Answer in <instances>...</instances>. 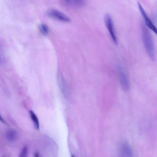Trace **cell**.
Listing matches in <instances>:
<instances>
[{
	"instance_id": "obj_1",
	"label": "cell",
	"mask_w": 157,
	"mask_h": 157,
	"mask_svg": "<svg viewBox=\"0 0 157 157\" xmlns=\"http://www.w3.org/2000/svg\"><path fill=\"white\" fill-rule=\"evenodd\" d=\"M141 28L142 39L146 50L150 59L154 61L155 60V53L151 35L144 24L142 25Z\"/></svg>"
},
{
	"instance_id": "obj_2",
	"label": "cell",
	"mask_w": 157,
	"mask_h": 157,
	"mask_svg": "<svg viewBox=\"0 0 157 157\" xmlns=\"http://www.w3.org/2000/svg\"><path fill=\"white\" fill-rule=\"evenodd\" d=\"M46 14L52 18L63 22H67L70 21V18L64 14L59 11L55 9L48 10Z\"/></svg>"
},
{
	"instance_id": "obj_3",
	"label": "cell",
	"mask_w": 157,
	"mask_h": 157,
	"mask_svg": "<svg viewBox=\"0 0 157 157\" xmlns=\"http://www.w3.org/2000/svg\"><path fill=\"white\" fill-rule=\"evenodd\" d=\"M104 21L105 26L109 31L113 42L117 43V40L115 34L112 19L108 14H106L104 17Z\"/></svg>"
},
{
	"instance_id": "obj_4",
	"label": "cell",
	"mask_w": 157,
	"mask_h": 157,
	"mask_svg": "<svg viewBox=\"0 0 157 157\" xmlns=\"http://www.w3.org/2000/svg\"><path fill=\"white\" fill-rule=\"evenodd\" d=\"M138 5L140 13L145 21L146 25L157 35V28L149 19L140 3L138 2Z\"/></svg>"
},
{
	"instance_id": "obj_5",
	"label": "cell",
	"mask_w": 157,
	"mask_h": 157,
	"mask_svg": "<svg viewBox=\"0 0 157 157\" xmlns=\"http://www.w3.org/2000/svg\"><path fill=\"white\" fill-rule=\"evenodd\" d=\"M119 79L122 88L125 90H128L129 83L125 74L122 71L120 70L119 72Z\"/></svg>"
},
{
	"instance_id": "obj_6",
	"label": "cell",
	"mask_w": 157,
	"mask_h": 157,
	"mask_svg": "<svg viewBox=\"0 0 157 157\" xmlns=\"http://www.w3.org/2000/svg\"><path fill=\"white\" fill-rule=\"evenodd\" d=\"M121 150V154L123 156H132V149L130 146L127 143L125 142L122 144Z\"/></svg>"
},
{
	"instance_id": "obj_7",
	"label": "cell",
	"mask_w": 157,
	"mask_h": 157,
	"mask_svg": "<svg viewBox=\"0 0 157 157\" xmlns=\"http://www.w3.org/2000/svg\"><path fill=\"white\" fill-rule=\"evenodd\" d=\"M6 136L7 140L9 141L13 142L17 139V134L15 130L10 129L7 131Z\"/></svg>"
},
{
	"instance_id": "obj_8",
	"label": "cell",
	"mask_w": 157,
	"mask_h": 157,
	"mask_svg": "<svg viewBox=\"0 0 157 157\" xmlns=\"http://www.w3.org/2000/svg\"><path fill=\"white\" fill-rule=\"evenodd\" d=\"M29 113L31 119L33 122L35 128L37 130L39 129V124L37 117L32 110L29 111Z\"/></svg>"
},
{
	"instance_id": "obj_9",
	"label": "cell",
	"mask_w": 157,
	"mask_h": 157,
	"mask_svg": "<svg viewBox=\"0 0 157 157\" xmlns=\"http://www.w3.org/2000/svg\"><path fill=\"white\" fill-rule=\"evenodd\" d=\"M40 29L41 33L44 35H47L49 31L48 28L45 24L42 23L40 25Z\"/></svg>"
},
{
	"instance_id": "obj_10",
	"label": "cell",
	"mask_w": 157,
	"mask_h": 157,
	"mask_svg": "<svg viewBox=\"0 0 157 157\" xmlns=\"http://www.w3.org/2000/svg\"><path fill=\"white\" fill-rule=\"evenodd\" d=\"M71 2H73L77 6H82L84 4L86 0H71Z\"/></svg>"
},
{
	"instance_id": "obj_11",
	"label": "cell",
	"mask_w": 157,
	"mask_h": 157,
	"mask_svg": "<svg viewBox=\"0 0 157 157\" xmlns=\"http://www.w3.org/2000/svg\"><path fill=\"white\" fill-rule=\"evenodd\" d=\"M28 148L27 147L25 146L23 149L20 153L19 156L20 157H26L28 153Z\"/></svg>"
},
{
	"instance_id": "obj_12",
	"label": "cell",
	"mask_w": 157,
	"mask_h": 157,
	"mask_svg": "<svg viewBox=\"0 0 157 157\" xmlns=\"http://www.w3.org/2000/svg\"><path fill=\"white\" fill-rule=\"evenodd\" d=\"M66 3H71V0H64Z\"/></svg>"
},
{
	"instance_id": "obj_13",
	"label": "cell",
	"mask_w": 157,
	"mask_h": 157,
	"mask_svg": "<svg viewBox=\"0 0 157 157\" xmlns=\"http://www.w3.org/2000/svg\"><path fill=\"white\" fill-rule=\"evenodd\" d=\"M34 156H35V157H38V156H39V155H38V153H36L35 154V155H34Z\"/></svg>"
}]
</instances>
